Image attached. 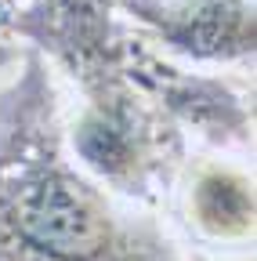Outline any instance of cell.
<instances>
[{
  "label": "cell",
  "mask_w": 257,
  "mask_h": 261,
  "mask_svg": "<svg viewBox=\"0 0 257 261\" xmlns=\"http://www.w3.org/2000/svg\"><path fill=\"white\" fill-rule=\"evenodd\" d=\"M0 261H178L163 240L131 232L109 203L58 163L0 185Z\"/></svg>",
  "instance_id": "obj_1"
},
{
  "label": "cell",
  "mask_w": 257,
  "mask_h": 261,
  "mask_svg": "<svg viewBox=\"0 0 257 261\" xmlns=\"http://www.w3.org/2000/svg\"><path fill=\"white\" fill-rule=\"evenodd\" d=\"M131 8L192 55H243L253 47V8L246 0H131Z\"/></svg>",
  "instance_id": "obj_2"
}]
</instances>
